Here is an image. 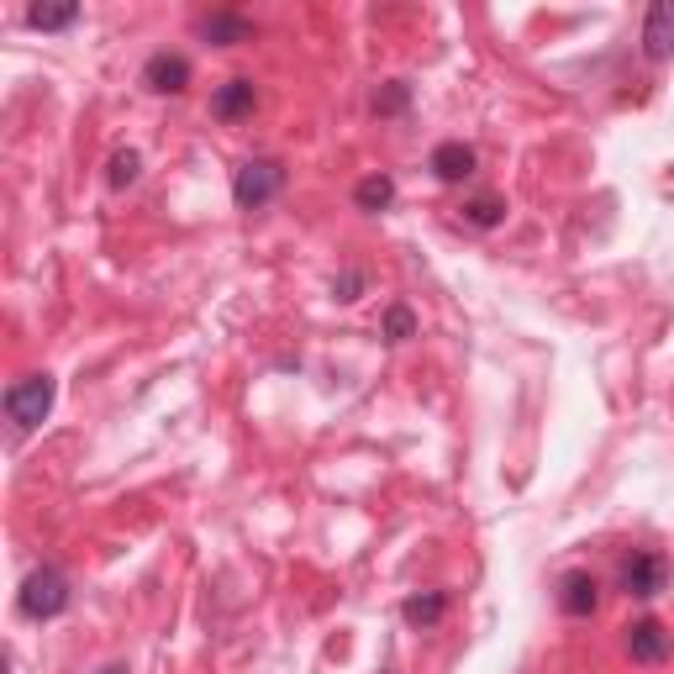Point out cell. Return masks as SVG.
<instances>
[{
  "label": "cell",
  "instance_id": "4fadbf2b",
  "mask_svg": "<svg viewBox=\"0 0 674 674\" xmlns=\"http://www.w3.org/2000/svg\"><path fill=\"white\" fill-rule=\"evenodd\" d=\"M391 200H395V179L391 175H364L359 185H353V206H359V211H370V217L391 211Z\"/></svg>",
  "mask_w": 674,
  "mask_h": 674
},
{
  "label": "cell",
  "instance_id": "ba28073f",
  "mask_svg": "<svg viewBox=\"0 0 674 674\" xmlns=\"http://www.w3.org/2000/svg\"><path fill=\"white\" fill-rule=\"evenodd\" d=\"M643 53H649L653 64L674 59V0L649 6V17H643Z\"/></svg>",
  "mask_w": 674,
  "mask_h": 674
},
{
  "label": "cell",
  "instance_id": "7a4b0ae2",
  "mask_svg": "<svg viewBox=\"0 0 674 674\" xmlns=\"http://www.w3.org/2000/svg\"><path fill=\"white\" fill-rule=\"evenodd\" d=\"M17 606H22V616H32V622H53V616H64L69 611V574L64 569H32L27 574L22 595H17Z\"/></svg>",
  "mask_w": 674,
  "mask_h": 674
},
{
  "label": "cell",
  "instance_id": "9c48e42d",
  "mask_svg": "<svg viewBox=\"0 0 674 674\" xmlns=\"http://www.w3.org/2000/svg\"><path fill=\"white\" fill-rule=\"evenodd\" d=\"M253 106H259V90H253V80H227V85H217V95H211V116L217 122H248L253 116Z\"/></svg>",
  "mask_w": 674,
  "mask_h": 674
},
{
  "label": "cell",
  "instance_id": "ffe728a7",
  "mask_svg": "<svg viewBox=\"0 0 674 674\" xmlns=\"http://www.w3.org/2000/svg\"><path fill=\"white\" fill-rule=\"evenodd\" d=\"M101 674H127V670H122V664H111V670H101Z\"/></svg>",
  "mask_w": 674,
  "mask_h": 674
},
{
  "label": "cell",
  "instance_id": "5bb4252c",
  "mask_svg": "<svg viewBox=\"0 0 674 674\" xmlns=\"http://www.w3.org/2000/svg\"><path fill=\"white\" fill-rule=\"evenodd\" d=\"M380 338L385 343H406V338H416V311L406 301H391L385 305V317H380Z\"/></svg>",
  "mask_w": 674,
  "mask_h": 674
},
{
  "label": "cell",
  "instance_id": "9a60e30c",
  "mask_svg": "<svg viewBox=\"0 0 674 674\" xmlns=\"http://www.w3.org/2000/svg\"><path fill=\"white\" fill-rule=\"evenodd\" d=\"M80 22V6H27V27L38 32H64Z\"/></svg>",
  "mask_w": 674,
  "mask_h": 674
},
{
  "label": "cell",
  "instance_id": "7c38bea8",
  "mask_svg": "<svg viewBox=\"0 0 674 674\" xmlns=\"http://www.w3.org/2000/svg\"><path fill=\"white\" fill-rule=\"evenodd\" d=\"M401 616H406V628L412 632H433L443 616H448V595L443 590H416L401 601Z\"/></svg>",
  "mask_w": 674,
  "mask_h": 674
},
{
  "label": "cell",
  "instance_id": "5b68a950",
  "mask_svg": "<svg viewBox=\"0 0 674 674\" xmlns=\"http://www.w3.org/2000/svg\"><path fill=\"white\" fill-rule=\"evenodd\" d=\"M595 606H601V585H595V574H585V569H569V574H559V611L564 616H595Z\"/></svg>",
  "mask_w": 674,
  "mask_h": 674
},
{
  "label": "cell",
  "instance_id": "2e32d148",
  "mask_svg": "<svg viewBox=\"0 0 674 674\" xmlns=\"http://www.w3.org/2000/svg\"><path fill=\"white\" fill-rule=\"evenodd\" d=\"M406 106H412V85L406 80H385V85L374 90V116L385 122V116H406Z\"/></svg>",
  "mask_w": 674,
  "mask_h": 674
},
{
  "label": "cell",
  "instance_id": "3957f363",
  "mask_svg": "<svg viewBox=\"0 0 674 674\" xmlns=\"http://www.w3.org/2000/svg\"><path fill=\"white\" fill-rule=\"evenodd\" d=\"M280 190H284L280 158H248V164H238V175H232V200H238V211H263Z\"/></svg>",
  "mask_w": 674,
  "mask_h": 674
},
{
  "label": "cell",
  "instance_id": "6da1fadb",
  "mask_svg": "<svg viewBox=\"0 0 674 674\" xmlns=\"http://www.w3.org/2000/svg\"><path fill=\"white\" fill-rule=\"evenodd\" d=\"M53 401H59L53 374H27V380H17V385L6 391V422H11L17 433H32V427H43L48 422Z\"/></svg>",
  "mask_w": 674,
  "mask_h": 674
},
{
  "label": "cell",
  "instance_id": "8992f818",
  "mask_svg": "<svg viewBox=\"0 0 674 674\" xmlns=\"http://www.w3.org/2000/svg\"><path fill=\"white\" fill-rule=\"evenodd\" d=\"M475 164H479V153L469 148V143H458V137H448V143H437L433 158H427V169H433L443 185H464V179L475 175Z\"/></svg>",
  "mask_w": 674,
  "mask_h": 674
},
{
  "label": "cell",
  "instance_id": "d6986e66",
  "mask_svg": "<svg viewBox=\"0 0 674 674\" xmlns=\"http://www.w3.org/2000/svg\"><path fill=\"white\" fill-rule=\"evenodd\" d=\"M364 290H370V274H364V269H343V274L332 280V295H338L343 305H353Z\"/></svg>",
  "mask_w": 674,
  "mask_h": 674
},
{
  "label": "cell",
  "instance_id": "e0dca14e",
  "mask_svg": "<svg viewBox=\"0 0 674 674\" xmlns=\"http://www.w3.org/2000/svg\"><path fill=\"white\" fill-rule=\"evenodd\" d=\"M464 221H469V227H479V232H490V227H500V221H506V206H500L496 196H475V200H464Z\"/></svg>",
  "mask_w": 674,
  "mask_h": 674
},
{
  "label": "cell",
  "instance_id": "ac0fdd59",
  "mask_svg": "<svg viewBox=\"0 0 674 674\" xmlns=\"http://www.w3.org/2000/svg\"><path fill=\"white\" fill-rule=\"evenodd\" d=\"M137 175H143V158L137 153H111V169H106V179H111V190H127V185H137Z\"/></svg>",
  "mask_w": 674,
  "mask_h": 674
},
{
  "label": "cell",
  "instance_id": "52a82bcc",
  "mask_svg": "<svg viewBox=\"0 0 674 674\" xmlns=\"http://www.w3.org/2000/svg\"><path fill=\"white\" fill-rule=\"evenodd\" d=\"M674 649V637L664 632V622H653V616H643V622H632L628 628V653L632 664H664Z\"/></svg>",
  "mask_w": 674,
  "mask_h": 674
},
{
  "label": "cell",
  "instance_id": "8fae6325",
  "mask_svg": "<svg viewBox=\"0 0 674 674\" xmlns=\"http://www.w3.org/2000/svg\"><path fill=\"white\" fill-rule=\"evenodd\" d=\"M196 32L206 38V43H217V48L253 43V22L238 17V11H211V17H200V22H196Z\"/></svg>",
  "mask_w": 674,
  "mask_h": 674
},
{
  "label": "cell",
  "instance_id": "277c9868",
  "mask_svg": "<svg viewBox=\"0 0 674 674\" xmlns=\"http://www.w3.org/2000/svg\"><path fill=\"white\" fill-rule=\"evenodd\" d=\"M616 585L628 590V595H637V601H653L659 590L670 585V559H664V553H649V548H637V553L622 559Z\"/></svg>",
  "mask_w": 674,
  "mask_h": 674
},
{
  "label": "cell",
  "instance_id": "30bf717a",
  "mask_svg": "<svg viewBox=\"0 0 674 674\" xmlns=\"http://www.w3.org/2000/svg\"><path fill=\"white\" fill-rule=\"evenodd\" d=\"M143 85L153 95H179V90L190 85V64L179 53H153L148 64H143Z\"/></svg>",
  "mask_w": 674,
  "mask_h": 674
}]
</instances>
